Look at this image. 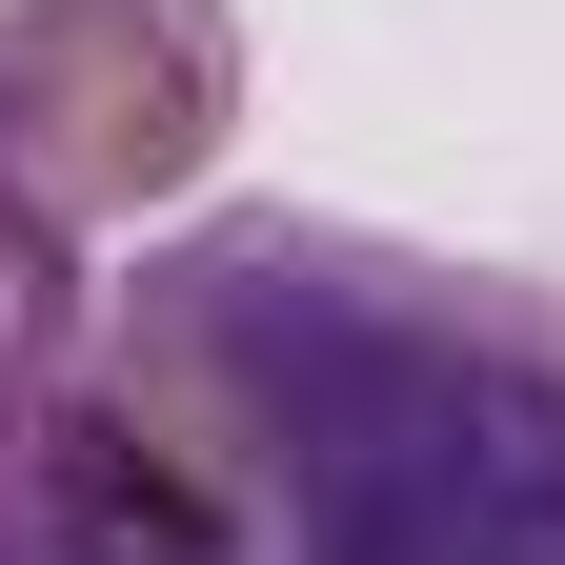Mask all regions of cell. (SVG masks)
<instances>
[{
	"label": "cell",
	"instance_id": "cell-3",
	"mask_svg": "<svg viewBox=\"0 0 565 565\" xmlns=\"http://www.w3.org/2000/svg\"><path fill=\"white\" fill-rule=\"evenodd\" d=\"M0 565H202L182 465L141 445L82 323V243H41L21 202H0Z\"/></svg>",
	"mask_w": 565,
	"mask_h": 565
},
{
	"label": "cell",
	"instance_id": "cell-2",
	"mask_svg": "<svg viewBox=\"0 0 565 565\" xmlns=\"http://www.w3.org/2000/svg\"><path fill=\"white\" fill-rule=\"evenodd\" d=\"M243 141V21L223 0H0V202L41 243H102L182 202Z\"/></svg>",
	"mask_w": 565,
	"mask_h": 565
},
{
	"label": "cell",
	"instance_id": "cell-1",
	"mask_svg": "<svg viewBox=\"0 0 565 565\" xmlns=\"http://www.w3.org/2000/svg\"><path fill=\"white\" fill-rule=\"evenodd\" d=\"M202 565H565V303L364 223H202L102 303Z\"/></svg>",
	"mask_w": 565,
	"mask_h": 565
}]
</instances>
